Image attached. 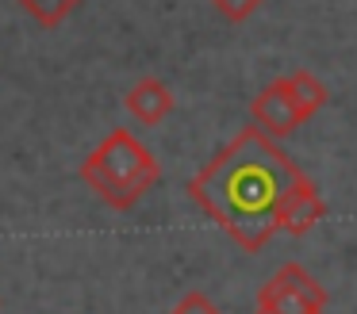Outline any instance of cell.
<instances>
[{
    "label": "cell",
    "mask_w": 357,
    "mask_h": 314,
    "mask_svg": "<svg viewBox=\"0 0 357 314\" xmlns=\"http://www.w3.org/2000/svg\"><path fill=\"white\" fill-rule=\"evenodd\" d=\"M300 176L296 161L261 127H242L200 173L188 180V196L231 242L246 253L269 245L273 211L288 184Z\"/></svg>",
    "instance_id": "1"
},
{
    "label": "cell",
    "mask_w": 357,
    "mask_h": 314,
    "mask_svg": "<svg viewBox=\"0 0 357 314\" xmlns=\"http://www.w3.org/2000/svg\"><path fill=\"white\" fill-rule=\"evenodd\" d=\"M81 180H85L108 207L131 211V207H139V199L162 180V165H158V157L131 134V130L116 127V130H108V138H104L85 161H81Z\"/></svg>",
    "instance_id": "2"
},
{
    "label": "cell",
    "mask_w": 357,
    "mask_h": 314,
    "mask_svg": "<svg viewBox=\"0 0 357 314\" xmlns=\"http://www.w3.org/2000/svg\"><path fill=\"white\" fill-rule=\"evenodd\" d=\"M326 288L303 265H280L257 291V314H323Z\"/></svg>",
    "instance_id": "3"
},
{
    "label": "cell",
    "mask_w": 357,
    "mask_h": 314,
    "mask_svg": "<svg viewBox=\"0 0 357 314\" xmlns=\"http://www.w3.org/2000/svg\"><path fill=\"white\" fill-rule=\"evenodd\" d=\"M323 214H326V203H323V196H319V188L300 173L284 191H280L277 211H273V230L300 237V234H307L311 226H319Z\"/></svg>",
    "instance_id": "4"
},
{
    "label": "cell",
    "mask_w": 357,
    "mask_h": 314,
    "mask_svg": "<svg viewBox=\"0 0 357 314\" xmlns=\"http://www.w3.org/2000/svg\"><path fill=\"white\" fill-rule=\"evenodd\" d=\"M250 115H254V127H261L269 138H288L303 123L300 107H296L292 92H288V84H284V77L269 81L257 92L254 104H250Z\"/></svg>",
    "instance_id": "5"
},
{
    "label": "cell",
    "mask_w": 357,
    "mask_h": 314,
    "mask_svg": "<svg viewBox=\"0 0 357 314\" xmlns=\"http://www.w3.org/2000/svg\"><path fill=\"white\" fill-rule=\"evenodd\" d=\"M123 107L131 111V119L142 123V127H158V123H165L173 115L177 100H173V92H169L165 81H158V77H142V81H135L131 88H127Z\"/></svg>",
    "instance_id": "6"
},
{
    "label": "cell",
    "mask_w": 357,
    "mask_h": 314,
    "mask_svg": "<svg viewBox=\"0 0 357 314\" xmlns=\"http://www.w3.org/2000/svg\"><path fill=\"white\" fill-rule=\"evenodd\" d=\"M284 84H288V92H292L296 107H300L303 123H307L311 115H319V111H323V107H326V100H331L326 84L319 81L315 73H307V69H296V73H288V77H284Z\"/></svg>",
    "instance_id": "7"
},
{
    "label": "cell",
    "mask_w": 357,
    "mask_h": 314,
    "mask_svg": "<svg viewBox=\"0 0 357 314\" xmlns=\"http://www.w3.org/2000/svg\"><path fill=\"white\" fill-rule=\"evenodd\" d=\"M16 4L24 8L39 27H58L62 19H70L81 0H16Z\"/></svg>",
    "instance_id": "8"
},
{
    "label": "cell",
    "mask_w": 357,
    "mask_h": 314,
    "mask_svg": "<svg viewBox=\"0 0 357 314\" xmlns=\"http://www.w3.org/2000/svg\"><path fill=\"white\" fill-rule=\"evenodd\" d=\"M261 4H265V0H211V8H215L227 23H246Z\"/></svg>",
    "instance_id": "9"
},
{
    "label": "cell",
    "mask_w": 357,
    "mask_h": 314,
    "mask_svg": "<svg viewBox=\"0 0 357 314\" xmlns=\"http://www.w3.org/2000/svg\"><path fill=\"white\" fill-rule=\"evenodd\" d=\"M173 314H219V306L211 303L204 291H188V295L177 299V306H173Z\"/></svg>",
    "instance_id": "10"
}]
</instances>
